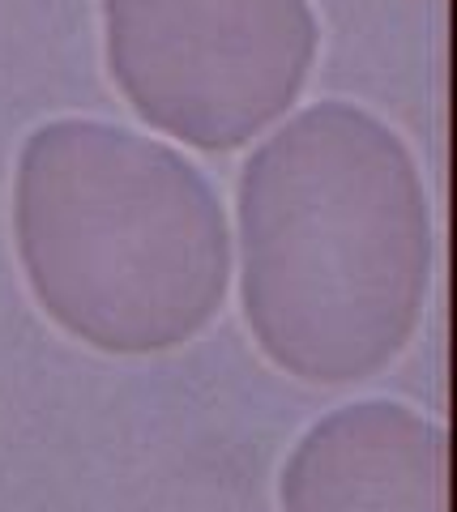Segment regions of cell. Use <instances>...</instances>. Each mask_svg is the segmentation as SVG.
<instances>
[{
  "label": "cell",
  "mask_w": 457,
  "mask_h": 512,
  "mask_svg": "<svg viewBox=\"0 0 457 512\" xmlns=\"http://www.w3.org/2000/svg\"><path fill=\"white\" fill-rule=\"evenodd\" d=\"M240 303L295 380L355 384L406 350L432 282V210L411 146L368 107L325 99L248 154Z\"/></svg>",
  "instance_id": "6da1fadb"
},
{
  "label": "cell",
  "mask_w": 457,
  "mask_h": 512,
  "mask_svg": "<svg viewBox=\"0 0 457 512\" xmlns=\"http://www.w3.org/2000/svg\"><path fill=\"white\" fill-rule=\"evenodd\" d=\"M13 244L47 320L116 359L193 342L231 282V231L206 175L163 141L82 116L26 137Z\"/></svg>",
  "instance_id": "7a4b0ae2"
},
{
  "label": "cell",
  "mask_w": 457,
  "mask_h": 512,
  "mask_svg": "<svg viewBox=\"0 0 457 512\" xmlns=\"http://www.w3.org/2000/svg\"><path fill=\"white\" fill-rule=\"evenodd\" d=\"M317 47L308 0H103L116 90L201 154H231L287 116Z\"/></svg>",
  "instance_id": "3957f363"
},
{
  "label": "cell",
  "mask_w": 457,
  "mask_h": 512,
  "mask_svg": "<svg viewBox=\"0 0 457 512\" xmlns=\"http://www.w3.org/2000/svg\"><path fill=\"white\" fill-rule=\"evenodd\" d=\"M282 512H445V431L402 402L329 410L291 448Z\"/></svg>",
  "instance_id": "277c9868"
}]
</instances>
